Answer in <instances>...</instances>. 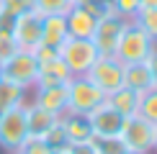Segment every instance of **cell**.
<instances>
[{
    "mask_svg": "<svg viewBox=\"0 0 157 154\" xmlns=\"http://www.w3.org/2000/svg\"><path fill=\"white\" fill-rule=\"evenodd\" d=\"M16 51H18V46H16V41H13L10 28H0V59L16 54Z\"/></svg>",
    "mask_w": 157,
    "mask_h": 154,
    "instance_id": "4316f807",
    "label": "cell"
},
{
    "mask_svg": "<svg viewBox=\"0 0 157 154\" xmlns=\"http://www.w3.org/2000/svg\"><path fill=\"white\" fill-rule=\"evenodd\" d=\"M106 103L111 108H116L124 118H129V116H136V111H139V93H134V90L121 85L119 90H113L111 95H106Z\"/></svg>",
    "mask_w": 157,
    "mask_h": 154,
    "instance_id": "e0dca14e",
    "label": "cell"
},
{
    "mask_svg": "<svg viewBox=\"0 0 157 154\" xmlns=\"http://www.w3.org/2000/svg\"><path fill=\"white\" fill-rule=\"evenodd\" d=\"M106 100V95L98 90L88 77H72L67 82V113H80L88 116L93 108H98Z\"/></svg>",
    "mask_w": 157,
    "mask_h": 154,
    "instance_id": "277c9868",
    "label": "cell"
},
{
    "mask_svg": "<svg viewBox=\"0 0 157 154\" xmlns=\"http://www.w3.org/2000/svg\"><path fill=\"white\" fill-rule=\"evenodd\" d=\"M39 16H64L72 8V0H31Z\"/></svg>",
    "mask_w": 157,
    "mask_h": 154,
    "instance_id": "44dd1931",
    "label": "cell"
},
{
    "mask_svg": "<svg viewBox=\"0 0 157 154\" xmlns=\"http://www.w3.org/2000/svg\"><path fill=\"white\" fill-rule=\"evenodd\" d=\"M34 57H36L39 64H41V62H49V59H54V57H57V49L47 46V44H39V46L34 49Z\"/></svg>",
    "mask_w": 157,
    "mask_h": 154,
    "instance_id": "83f0119b",
    "label": "cell"
},
{
    "mask_svg": "<svg viewBox=\"0 0 157 154\" xmlns=\"http://www.w3.org/2000/svg\"><path fill=\"white\" fill-rule=\"evenodd\" d=\"M85 77H88L103 95H111L113 90H119L124 85V64L116 59V57H98L95 64L85 72Z\"/></svg>",
    "mask_w": 157,
    "mask_h": 154,
    "instance_id": "52a82bcc",
    "label": "cell"
},
{
    "mask_svg": "<svg viewBox=\"0 0 157 154\" xmlns=\"http://www.w3.org/2000/svg\"><path fill=\"white\" fill-rule=\"evenodd\" d=\"M34 105L44 108V111H49V113H54V116H64V113H67V85L36 87Z\"/></svg>",
    "mask_w": 157,
    "mask_h": 154,
    "instance_id": "8fae6325",
    "label": "cell"
},
{
    "mask_svg": "<svg viewBox=\"0 0 157 154\" xmlns=\"http://www.w3.org/2000/svg\"><path fill=\"white\" fill-rule=\"evenodd\" d=\"M0 113H3V111H0Z\"/></svg>",
    "mask_w": 157,
    "mask_h": 154,
    "instance_id": "f35d334b",
    "label": "cell"
},
{
    "mask_svg": "<svg viewBox=\"0 0 157 154\" xmlns=\"http://www.w3.org/2000/svg\"><path fill=\"white\" fill-rule=\"evenodd\" d=\"M8 154H18V152H8Z\"/></svg>",
    "mask_w": 157,
    "mask_h": 154,
    "instance_id": "d590c367",
    "label": "cell"
},
{
    "mask_svg": "<svg viewBox=\"0 0 157 154\" xmlns=\"http://www.w3.org/2000/svg\"><path fill=\"white\" fill-rule=\"evenodd\" d=\"M88 121H90V128H93V136H119L126 118L103 100L98 108L88 113Z\"/></svg>",
    "mask_w": 157,
    "mask_h": 154,
    "instance_id": "30bf717a",
    "label": "cell"
},
{
    "mask_svg": "<svg viewBox=\"0 0 157 154\" xmlns=\"http://www.w3.org/2000/svg\"><path fill=\"white\" fill-rule=\"evenodd\" d=\"M90 144H93L95 154H124L126 152V146L119 136H93Z\"/></svg>",
    "mask_w": 157,
    "mask_h": 154,
    "instance_id": "7402d4cb",
    "label": "cell"
},
{
    "mask_svg": "<svg viewBox=\"0 0 157 154\" xmlns=\"http://www.w3.org/2000/svg\"><path fill=\"white\" fill-rule=\"evenodd\" d=\"M18 154H54V152H52V146H49L44 139L29 136V139H26V144L18 149Z\"/></svg>",
    "mask_w": 157,
    "mask_h": 154,
    "instance_id": "484cf974",
    "label": "cell"
},
{
    "mask_svg": "<svg viewBox=\"0 0 157 154\" xmlns=\"http://www.w3.org/2000/svg\"><path fill=\"white\" fill-rule=\"evenodd\" d=\"M34 8V3L31 0H0V10L3 13H8V16H21V13H26V10H31Z\"/></svg>",
    "mask_w": 157,
    "mask_h": 154,
    "instance_id": "d4e9b609",
    "label": "cell"
},
{
    "mask_svg": "<svg viewBox=\"0 0 157 154\" xmlns=\"http://www.w3.org/2000/svg\"><path fill=\"white\" fill-rule=\"evenodd\" d=\"M157 41L152 36H147L144 31L139 28L134 21H126L121 31V38H119V46H116V59L121 64H136V62H147L149 54L155 51Z\"/></svg>",
    "mask_w": 157,
    "mask_h": 154,
    "instance_id": "6da1fadb",
    "label": "cell"
},
{
    "mask_svg": "<svg viewBox=\"0 0 157 154\" xmlns=\"http://www.w3.org/2000/svg\"><path fill=\"white\" fill-rule=\"evenodd\" d=\"M62 126H64V134H67L70 144H82V141H90V139H93V128H90L88 116L64 113V116H62Z\"/></svg>",
    "mask_w": 157,
    "mask_h": 154,
    "instance_id": "2e32d148",
    "label": "cell"
},
{
    "mask_svg": "<svg viewBox=\"0 0 157 154\" xmlns=\"http://www.w3.org/2000/svg\"><path fill=\"white\" fill-rule=\"evenodd\" d=\"M36 75H39V62H36L34 51H29V49H18L16 54L5 57L3 67H0V77L3 80H10L26 90L36 85Z\"/></svg>",
    "mask_w": 157,
    "mask_h": 154,
    "instance_id": "3957f363",
    "label": "cell"
},
{
    "mask_svg": "<svg viewBox=\"0 0 157 154\" xmlns=\"http://www.w3.org/2000/svg\"><path fill=\"white\" fill-rule=\"evenodd\" d=\"M124 154H134V152H124Z\"/></svg>",
    "mask_w": 157,
    "mask_h": 154,
    "instance_id": "e575fe53",
    "label": "cell"
},
{
    "mask_svg": "<svg viewBox=\"0 0 157 154\" xmlns=\"http://www.w3.org/2000/svg\"><path fill=\"white\" fill-rule=\"evenodd\" d=\"M90 3H95V0H72V5H90Z\"/></svg>",
    "mask_w": 157,
    "mask_h": 154,
    "instance_id": "1f68e13d",
    "label": "cell"
},
{
    "mask_svg": "<svg viewBox=\"0 0 157 154\" xmlns=\"http://www.w3.org/2000/svg\"><path fill=\"white\" fill-rule=\"evenodd\" d=\"M47 144L52 146V152H64V149H70V139H67V134H64V126H62V118L57 121L54 126L49 128L47 134L41 136Z\"/></svg>",
    "mask_w": 157,
    "mask_h": 154,
    "instance_id": "603a6c76",
    "label": "cell"
},
{
    "mask_svg": "<svg viewBox=\"0 0 157 154\" xmlns=\"http://www.w3.org/2000/svg\"><path fill=\"white\" fill-rule=\"evenodd\" d=\"M152 152H157V123L152 126Z\"/></svg>",
    "mask_w": 157,
    "mask_h": 154,
    "instance_id": "4dcf8cb0",
    "label": "cell"
},
{
    "mask_svg": "<svg viewBox=\"0 0 157 154\" xmlns=\"http://www.w3.org/2000/svg\"><path fill=\"white\" fill-rule=\"evenodd\" d=\"M124 87L134 90V93H147L149 87H155L152 72H149L147 62H136V64H124Z\"/></svg>",
    "mask_w": 157,
    "mask_h": 154,
    "instance_id": "9a60e30c",
    "label": "cell"
},
{
    "mask_svg": "<svg viewBox=\"0 0 157 154\" xmlns=\"http://www.w3.org/2000/svg\"><path fill=\"white\" fill-rule=\"evenodd\" d=\"M111 8H113L116 16L126 18V21H132V18L136 16V10L142 8V0H108Z\"/></svg>",
    "mask_w": 157,
    "mask_h": 154,
    "instance_id": "cb8c5ba5",
    "label": "cell"
},
{
    "mask_svg": "<svg viewBox=\"0 0 157 154\" xmlns=\"http://www.w3.org/2000/svg\"><path fill=\"white\" fill-rule=\"evenodd\" d=\"M147 67H149V72H152V82H155V87H157V46H155V51H152V54H149Z\"/></svg>",
    "mask_w": 157,
    "mask_h": 154,
    "instance_id": "f546056e",
    "label": "cell"
},
{
    "mask_svg": "<svg viewBox=\"0 0 157 154\" xmlns=\"http://www.w3.org/2000/svg\"><path fill=\"white\" fill-rule=\"evenodd\" d=\"M59 118L62 116H54V113L44 111V108L34 105V103H26V126H29V136H34V139H41Z\"/></svg>",
    "mask_w": 157,
    "mask_h": 154,
    "instance_id": "4fadbf2b",
    "label": "cell"
},
{
    "mask_svg": "<svg viewBox=\"0 0 157 154\" xmlns=\"http://www.w3.org/2000/svg\"><path fill=\"white\" fill-rule=\"evenodd\" d=\"M142 5H152V8H157V0H142Z\"/></svg>",
    "mask_w": 157,
    "mask_h": 154,
    "instance_id": "d6a6232c",
    "label": "cell"
},
{
    "mask_svg": "<svg viewBox=\"0 0 157 154\" xmlns=\"http://www.w3.org/2000/svg\"><path fill=\"white\" fill-rule=\"evenodd\" d=\"M0 67H3V59H0Z\"/></svg>",
    "mask_w": 157,
    "mask_h": 154,
    "instance_id": "8d00e7d4",
    "label": "cell"
},
{
    "mask_svg": "<svg viewBox=\"0 0 157 154\" xmlns=\"http://www.w3.org/2000/svg\"><path fill=\"white\" fill-rule=\"evenodd\" d=\"M142 116L144 121H149V123H157V87H149L147 93L139 95V111H136Z\"/></svg>",
    "mask_w": 157,
    "mask_h": 154,
    "instance_id": "ffe728a7",
    "label": "cell"
},
{
    "mask_svg": "<svg viewBox=\"0 0 157 154\" xmlns=\"http://www.w3.org/2000/svg\"><path fill=\"white\" fill-rule=\"evenodd\" d=\"M29 139V126H26V105L10 108L0 113V149L18 152Z\"/></svg>",
    "mask_w": 157,
    "mask_h": 154,
    "instance_id": "5b68a950",
    "label": "cell"
},
{
    "mask_svg": "<svg viewBox=\"0 0 157 154\" xmlns=\"http://www.w3.org/2000/svg\"><path fill=\"white\" fill-rule=\"evenodd\" d=\"M152 154H157V152H152Z\"/></svg>",
    "mask_w": 157,
    "mask_h": 154,
    "instance_id": "74e56055",
    "label": "cell"
},
{
    "mask_svg": "<svg viewBox=\"0 0 157 154\" xmlns=\"http://www.w3.org/2000/svg\"><path fill=\"white\" fill-rule=\"evenodd\" d=\"M119 139L124 141L126 152L152 154V123L144 121L139 113H136V116H129V118L124 121V128H121Z\"/></svg>",
    "mask_w": 157,
    "mask_h": 154,
    "instance_id": "ba28073f",
    "label": "cell"
},
{
    "mask_svg": "<svg viewBox=\"0 0 157 154\" xmlns=\"http://www.w3.org/2000/svg\"><path fill=\"white\" fill-rule=\"evenodd\" d=\"M10 34H13V41H16L18 49L34 51L39 44H41V16H39L34 8L21 13V16H16L13 18Z\"/></svg>",
    "mask_w": 157,
    "mask_h": 154,
    "instance_id": "9c48e42d",
    "label": "cell"
},
{
    "mask_svg": "<svg viewBox=\"0 0 157 154\" xmlns=\"http://www.w3.org/2000/svg\"><path fill=\"white\" fill-rule=\"evenodd\" d=\"M70 31L64 16H41V44H47L52 49H59L67 41Z\"/></svg>",
    "mask_w": 157,
    "mask_h": 154,
    "instance_id": "5bb4252c",
    "label": "cell"
},
{
    "mask_svg": "<svg viewBox=\"0 0 157 154\" xmlns=\"http://www.w3.org/2000/svg\"><path fill=\"white\" fill-rule=\"evenodd\" d=\"M132 21L139 26L147 36H152L155 41H157V8H152V5H142Z\"/></svg>",
    "mask_w": 157,
    "mask_h": 154,
    "instance_id": "d6986e66",
    "label": "cell"
},
{
    "mask_svg": "<svg viewBox=\"0 0 157 154\" xmlns=\"http://www.w3.org/2000/svg\"><path fill=\"white\" fill-rule=\"evenodd\" d=\"M67 152H70V154H95V149H93V144H90V141H82V144H70Z\"/></svg>",
    "mask_w": 157,
    "mask_h": 154,
    "instance_id": "f1b7e54d",
    "label": "cell"
},
{
    "mask_svg": "<svg viewBox=\"0 0 157 154\" xmlns=\"http://www.w3.org/2000/svg\"><path fill=\"white\" fill-rule=\"evenodd\" d=\"M54 154H70V152H67V149H64V152H54Z\"/></svg>",
    "mask_w": 157,
    "mask_h": 154,
    "instance_id": "836d02e7",
    "label": "cell"
},
{
    "mask_svg": "<svg viewBox=\"0 0 157 154\" xmlns=\"http://www.w3.org/2000/svg\"><path fill=\"white\" fill-rule=\"evenodd\" d=\"M124 26H126V18L116 16V13H103V16L98 18L90 41L95 44V49H98L101 57H113L116 54V46H119Z\"/></svg>",
    "mask_w": 157,
    "mask_h": 154,
    "instance_id": "8992f818",
    "label": "cell"
},
{
    "mask_svg": "<svg viewBox=\"0 0 157 154\" xmlns=\"http://www.w3.org/2000/svg\"><path fill=\"white\" fill-rule=\"evenodd\" d=\"M70 80H72L70 69L64 67V62L59 57H54V59L39 64V75H36L34 87H57V85H67Z\"/></svg>",
    "mask_w": 157,
    "mask_h": 154,
    "instance_id": "7c38bea8",
    "label": "cell"
},
{
    "mask_svg": "<svg viewBox=\"0 0 157 154\" xmlns=\"http://www.w3.org/2000/svg\"><path fill=\"white\" fill-rule=\"evenodd\" d=\"M57 57L64 62V67L70 69V75H72V77H82V75L95 64V59H98L101 54H98L95 44L90 41V38L67 36V41L57 49Z\"/></svg>",
    "mask_w": 157,
    "mask_h": 154,
    "instance_id": "7a4b0ae2",
    "label": "cell"
},
{
    "mask_svg": "<svg viewBox=\"0 0 157 154\" xmlns=\"http://www.w3.org/2000/svg\"><path fill=\"white\" fill-rule=\"evenodd\" d=\"M18 105H26V87L0 77V111H10Z\"/></svg>",
    "mask_w": 157,
    "mask_h": 154,
    "instance_id": "ac0fdd59",
    "label": "cell"
}]
</instances>
